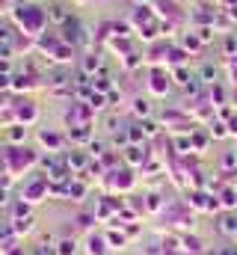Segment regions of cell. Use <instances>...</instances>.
I'll use <instances>...</instances> for the list:
<instances>
[{"mask_svg":"<svg viewBox=\"0 0 237 255\" xmlns=\"http://www.w3.org/2000/svg\"><path fill=\"white\" fill-rule=\"evenodd\" d=\"M86 253L89 255H110V250H107V244H104V238H89L86 241Z\"/></svg>","mask_w":237,"mask_h":255,"instance_id":"1","label":"cell"},{"mask_svg":"<svg viewBox=\"0 0 237 255\" xmlns=\"http://www.w3.org/2000/svg\"><path fill=\"white\" fill-rule=\"evenodd\" d=\"M57 255H77V241L74 238H65L57 244Z\"/></svg>","mask_w":237,"mask_h":255,"instance_id":"2","label":"cell"},{"mask_svg":"<svg viewBox=\"0 0 237 255\" xmlns=\"http://www.w3.org/2000/svg\"><path fill=\"white\" fill-rule=\"evenodd\" d=\"M133 113L136 116H148L151 113V101L148 98H133Z\"/></svg>","mask_w":237,"mask_h":255,"instance_id":"3","label":"cell"},{"mask_svg":"<svg viewBox=\"0 0 237 255\" xmlns=\"http://www.w3.org/2000/svg\"><path fill=\"white\" fill-rule=\"evenodd\" d=\"M39 139H42L45 145H51L54 151H59V145H62V139H59V133H48V130H42V133H39Z\"/></svg>","mask_w":237,"mask_h":255,"instance_id":"4","label":"cell"},{"mask_svg":"<svg viewBox=\"0 0 237 255\" xmlns=\"http://www.w3.org/2000/svg\"><path fill=\"white\" fill-rule=\"evenodd\" d=\"M220 229H223L226 235H237V217H232V214L223 217V226H220Z\"/></svg>","mask_w":237,"mask_h":255,"instance_id":"5","label":"cell"},{"mask_svg":"<svg viewBox=\"0 0 237 255\" xmlns=\"http://www.w3.org/2000/svg\"><path fill=\"white\" fill-rule=\"evenodd\" d=\"M33 229V217H27V220H15V232L21 235V232H30Z\"/></svg>","mask_w":237,"mask_h":255,"instance_id":"6","label":"cell"},{"mask_svg":"<svg viewBox=\"0 0 237 255\" xmlns=\"http://www.w3.org/2000/svg\"><path fill=\"white\" fill-rule=\"evenodd\" d=\"M107 244H110L113 250H121V247H124V238H121V235H107Z\"/></svg>","mask_w":237,"mask_h":255,"instance_id":"7","label":"cell"},{"mask_svg":"<svg viewBox=\"0 0 237 255\" xmlns=\"http://www.w3.org/2000/svg\"><path fill=\"white\" fill-rule=\"evenodd\" d=\"M160 80H163V71H154V80H151V89L154 92H163V83Z\"/></svg>","mask_w":237,"mask_h":255,"instance_id":"8","label":"cell"},{"mask_svg":"<svg viewBox=\"0 0 237 255\" xmlns=\"http://www.w3.org/2000/svg\"><path fill=\"white\" fill-rule=\"evenodd\" d=\"M89 107H92V110H101V107H104V95H92V98H89Z\"/></svg>","mask_w":237,"mask_h":255,"instance_id":"9","label":"cell"},{"mask_svg":"<svg viewBox=\"0 0 237 255\" xmlns=\"http://www.w3.org/2000/svg\"><path fill=\"white\" fill-rule=\"evenodd\" d=\"M98 65H101V60H98V54H92V57L86 60V71H95Z\"/></svg>","mask_w":237,"mask_h":255,"instance_id":"10","label":"cell"},{"mask_svg":"<svg viewBox=\"0 0 237 255\" xmlns=\"http://www.w3.org/2000/svg\"><path fill=\"white\" fill-rule=\"evenodd\" d=\"M223 199H226V205L232 208V205H235V190H226V196H223Z\"/></svg>","mask_w":237,"mask_h":255,"instance_id":"11","label":"cell"},{"mask_svg":"<svg viewBox=\"0 0 237 255\" xmlns=\"http://www.w3.org/2000/svg\"><path fill=\"white\" fill-rule=\"evenodd\" d=\"M214 128H217V130H211L214 136H226V130H223V128H226V125H220V122H217V125H214Z\"/></svg>","mask_w":237,"mask_h":255,"instance_id":"12","label":"cell"},{"mask_svg":"<svg viewBox=\"0 0 237 255\" xmlns=\"http://www.w3.org/2000/svg\"><path fill=\"white\" fill-rule=\"evenodd\" d=\"M12 139H21V125H12Z\"/></svg>","mask_w":237,"mask_h":255,"instance_id":"13","label":"cell"},{"mask_svg":"<svg viewBox=\"0 0 237 255\" xmlns=\"http://www.w3.org/2000/svg\"><path fill=\"white\" fill-rule=\"evenodd\" d=\"M0 205H6V190H0Z\"/></svg>","mask_w":237,"mask_h":255,"instance_id":"14","label":"cell"}]
</instances>
